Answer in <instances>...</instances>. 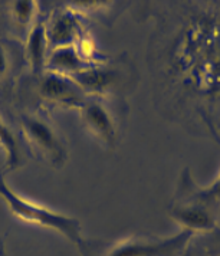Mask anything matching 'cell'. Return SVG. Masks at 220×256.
<instances>
[{
	"label": "cell",
	"mask_w": 220,
	"mask_h": 256,
	"mask_svg": "<svg viewBox=\"0 0 220 256\" xmlns=\"http://www.w3.org/2000/svg\"><path fill=\"white\" fill-rule=\"evenodd\" d=\"M0 198L4 200V203L9 206L13 214L19 219L29 223H36L39 226H45L49 229L58 230L65 234L72 242L84 244L81 236V224L80 222L72 219L70 216L56 213L54 210H49L44 206H39L19 196L16 192H13L9 184L3 180L0 176Z\"/></svg>",
	"instance_id": "cell-1"
},
{
	"label": "cell",
	"mask_w": 220,
	"mask_h": 256,
	"mask_svg": "<svg viewBox=\"0 0 220 256\" xmlns=\"http://www.w3.org/2000/svg\"><path fill=\"white\" fill-rule=\"evenodd\" d=\"M40 92L46 100L59 104L72 105V106L74 105L82 106L85 104L81 86L68 75H62L56 72L46 74L42 78Z\"/></svg>",
	"instance_id": "cell-2"
},
{
	"label": "cell",
	"mask_w": 220,
	"mask_h": 256,
	"mask_svg": "<svg viewBox=\"0 0 220 256\" xmlns=\"http://www.w3.org/2000/svg\"><path fill=\"white\" fill-rule=\"evenodd\" d=\"M24 126L29 138L35 142L36 147H39L42 152L50 156L55 160V163H59L62 158H65V150L60 146L56 134L42 120L26 116L24 120Z\"/></svg>",
	"instance_id": "cell-3"
},
{
	"label": "cell",
	"mask_w": 220,
	"mask_h": 256,
	"mask_svg": "<svg viewBox=\"0 0 220 256\" xmlns=\"http://www.w3.org/2000/svg\"><path fill=\"white\" fill-rule=\"evenodd\" d=\"M82 116L92 132L105 141L112 140L116 134L114 124L102 105L98 102H85L82 105Z\"/></svg>",
	"instance_id": "cell-4"
},
{
	"label": "cell",
	"mask_w": 220,
	"mask_h": 256,
	"mask_svg": "<svg viewBox=\"0 0 220 256\" xmlns=\"http://www.w3.org/2000/svg\"><path fill=\"white\" fill-rule=\"evenodd\" d=\"M48 64L56 74L68 75V76L70 74L74 75L84 68H86L84 65L81 52H78L72 45L56 48L48 58Z\"/></svg>",
	"instance_id": "cell-5"
},
{
	"label": "cell",
	"mask_w": 220,
	"mask_h": 256,
	"mask_svg": "<svg viewBox=\"0 0 220 256\" xmlns=\"http://www.w3.org/2000/svg\"><path fill=\"white\" fill-rule=\"evenodd\" d=\"M46 28L44 24H36L28 36V55L34 72L39 74L45 68L48 48Z\"/></svg>",
	"instance_id": "cell-6"
},
{
	"label": "cell",
	"mask_w": 220,
	"mask_h": 256,
	"mask_svg": "<svg viewBox=\"0 0 220 256\" xmlns=\"http://www.w3.org/2000/svg\"><path fill=\"white\" fill-rule=\"evenodd\" d=\"M78 32V24L75 18H72L68 13L59 14L58 18L50 24V28H46L48 40L54 44L56 48L70 46V42L75 39Z\"/></svg>",
	"instance_id": "cell-7"
},
{
	"label": "cell",
	"mask_w": 220,
	"mask_h": 256,
	"mask_svg": "<svg viewBox=\"0 0 220 256\" xmlns=\"http://www.w3.org/2000/svg\"><path fill=\"white\" fill-rule=\"evenodd\" d=\"M0 144L4 148L6 154V170H14L20 166V152H19V146L18 140L13 136L10 128L8 127L2 120H0Z\"/></svg>",
	"instance_id": "cell-8"
},
{
	"label": "cell",
	"mask_w": 220,
	"mask_h": 256,
	"mask_svg": "<svg viewBox=\"0 0 220 256\" xmlns=\"http://www.w3.org/2000/svg\"><path fill=\"white\" fill-rule=\"evenodd\" d=\"M70 78L81 86V90H91V91H100L108 84V74L105 70L91 68V66H86L80 72L70 75Z\"/></svg>",
	"instance_id": "cell-9"
},
{
	"label": "cell",
	"mask_w": 220,
	"mask_h": 256,
	"mask_svg": "<svg viewBox=\"0 0 220 256\" xmlns=\"http://www.w3.org/2000/svg\"><path fill=\"white\" fill-rule=\"evenodd\" d=\"M35 13V3L34 2H14L13 3V16L16 18L18 22L22 24H28Z\"/></svg>",
	"instance_id": "cell-10"
},
{
	"label": "cell",
	"mask_w": 220,
	"mask_h": 256,
	"mask_svg": "<svg viewBox=\"0 0 220 256\" xmlns=\"http://www.w3.org/2000/svg\"><path fill=\"white\" fill-rule=\"evenodd\" d=\"M6 68H8V56L4 54V49L0 46V75L4 74Z\"/></svg>",
	"instance_id": "cell-11"
}]
</instances>
